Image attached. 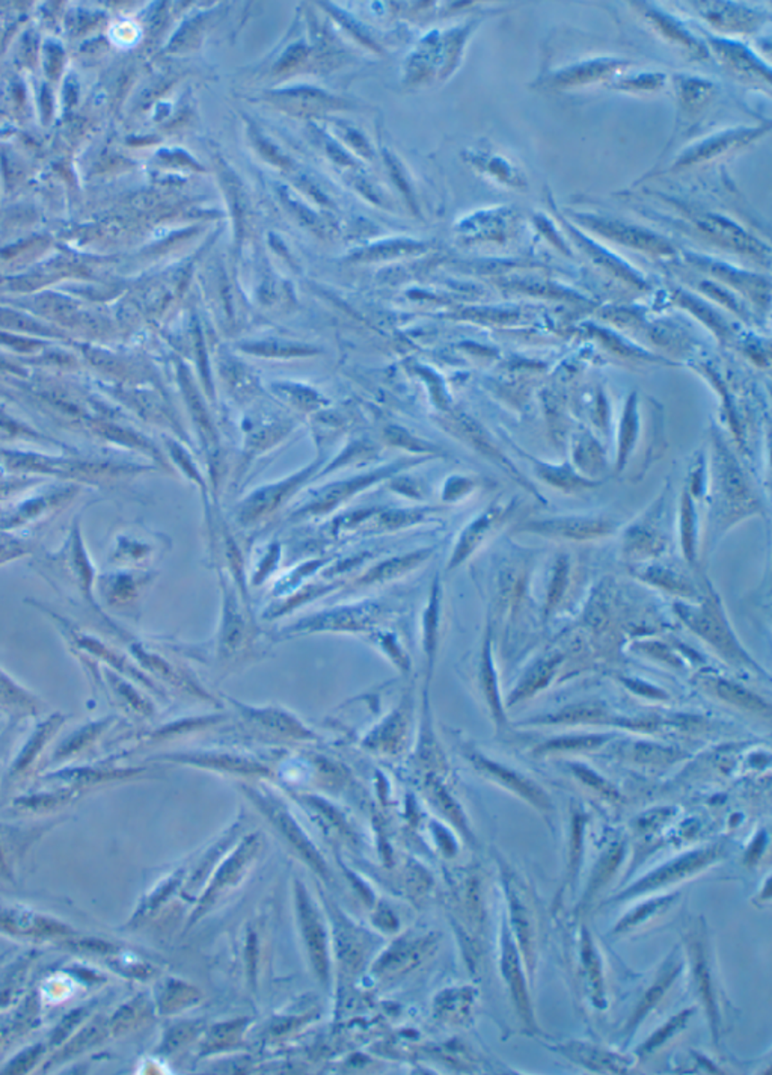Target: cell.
Here are the masks:
<instances>
[{
  "mask_svg": "<svg viewBox=\"0 0 772 1075\" xmlns=\"http://www.w3.org/2000/svg\"><path fill=\"white\" fill-rule=\"evenodd\" d=\"M617 442L616 471L642 479L665 449L662 407L649 396L632 391L623 405Z\"/></svg>",
  "mask_w": 772,
  "mask_h": 1075,
  "instance_id": "obj_1",
  "label": "cell"
},
{
  "mask_svg": "<svg viewBox=\"0 0 772 1075\" xmlns=\"http://www.w3.org/2000/svg\"><path fill=\"white\" fill-rule=\"evenodd\" d=\"M712 451L714 453L709 462L711 471L707 476L712 478L721 512L725 514L729 524H733L741 518L759 511L758 498L754 496L744 470L741 469L735 455L716 431L714 433Z\"/></svg>",
  "mask_w": 772,
  "mask_h": 1075,
  "instance_id": "obj_2",
  "label": "cell"
},
{
  "mask_svg": "<svg viewBox=\"0 0 772 1075\" xmlns=\"http://www.w3.org/2000/svg\"><path fill=\"white\" fill-rule=\"evenodd\" d=\"M674 609L678 612L679 616L685 621V624L688 625L689 630H693L694 633L700 636L705 642L714 647L716 653H720L723 658H725V660L740 665V667L745 665V667H753L759 669L758 665L741 647L738 639L732 632L731 625L727 624L720 601L716 596L706 598L703 601L702 606L676 605Z\"/></svg>",
  "mask_w": 772,
  "mask_h": 1075,
  "instance_id": "obj_3",
  "label": "cell"
},
{
  "mask_svg": "<svg viewBox=\"0 0 772 1075\" xmlns=\"http://www.w3.org/2000/svg\"><path fill=\"white\" fill-rule=\"evenodd\" d=\"M669 488H665L653 506L637 523L631 524L623 538V554L635 564L655 559L667 549V536L662 531Z\"/></svg>",
  "mask_w": 772,
  "mask_h": 1075,
  "instance_id": "obj_4",
  "label": "cell"
},
{
  "mask_svg": "<svg viewBox=\"0 0 772 1075\" xmlns=\"http://www.w3.org/2000/svg\"><path fill=\"white\" fill-rule=\"evenodd\" d=\"M616 531V523L605 517H585V515H569V517L543 518V520H529L520 524L516 532L543 536L549 540L591 541L609 536Z\"/></svg>",
  "mask_w": 772,
  "mask_h": 1075,
  "instance_id": "obj_5",
  "label": "cell"
},
{
  "mask_svg": "<svg viewBox=\"0 0 772 1075\" xmlns=\"http://www.w3.org/2000/svg\"><path fill=\"white\" fill-rule=\"evenodd\" d=\"M718 849L697 850L693 854L684 855L680 858L676 859L673 863L661 867L653 873L649 874L647 878L643 879L640 882L635 883L634 887L629 888L627 891L623 892L618 899H626V897L635 896L638 892L651 891L656 888L662 887V885H669L674 881H680V879L687 878L688 874H693L697 870L706 867L709 863L715 861L718 858Z\"/></svg>",
  "mask_w": 772,
  "mask_h": 1075,
  "instance_id": "obj_6",
  "label": "cell"
},
{
  "mask_svg": "<svg viewBox=\"0 0 772 1075\" xmlns=\"http://www.w3.org/2000/svg\"><path fill=\"white\" fill-rule=\"evenodd\" d=\"M515 505V500H507L504 503H493L487 507L486 511L483 512L482 515L464 532L462 540L454 551L451 564H460L464 559L468 558L469 554L473 553L474 550L477 549L478 545L491 535L495 527L501 526L502 523L510 517Z\"/></svg>",
  "mask_w": 772,
  "mask_h": 1075,
  "instance_id": "obj_7",
  "label": "cell"
},
{
  "mask_svg": "<svg viewBox=\"0 0 772 1075\" xmlns=\"http://www.w3.org/2000/svg\"><path fill=\"white\" fill-rule=\"evenodd\" d=\"M511 447L518 451L519 455L524 456L525 460L528 461L529 464L533 465L534 473L538 479L551 485L554 488L564 491V493H578V491H587V489L599 488L600 485L604 484L602 479H589L585 476L580 475L576 471L575 467L571 464L554 465L545 461L537 460L534 456L528 455L527 452L522 451L516 444H511Z\"/></svg>",
  "mask_w": 772,
  "mask_h": 1075,
  "instance_id": "obj_8",
  "label": "cell"
},
{
  "mask_svg": "<svg viewBox=\"0 0 772 1075\" xmlns=\"http://www.w3.org/2000/svg\"><path fill=\"white\" fill-rule=\"evenodd\" d=\"M474 765L477 766L478 769L484 772L486 775L495 778L496 783L504 785L507 789L513 790L515 793L519 794L525 801H528L531 805L542 810V811H548L551 810V801H549L548 794L545 793L540 787L527 780L524 776L516 774L513 770L507 769L504 766L498 765L495 761L487 760L483 756L475 754L474 756Z\"/></svg>",
  "mask_w": 772,
  "mask_h": 1075,
  "instance_id": "obj_9",
  "label": "cell"
},
{
  "mask_svg": "<svg viewBox=\"0 0 772 1075\" xmlns=\"http://www.w3.org/2000/svg\"><path fill=\"white\" fill-rule=\"evenodd\" d=\"M705 683L714 696L725 704L733 705V707L745 710L750 713L769 716L771 709L767 701L762 700L760 696L756 695L749 689H745L744 685H738L735 681L725 680L721 676H712V678L705 680Z\"/></svg>",
  "mask_w": 772,
  "mask_h": 1075,
  "instance_id": "obj_10",
  "label": "cell"
},
{
  "mask_svg": "<svg viewBox=\"0 0 772 1075\" xmlns=\"http://www.w3.org/2000/svg\"><path fill=\"white\" fill-rule=\"evenodd\" d=\"M502 972L510 985V991L515 999L518 1010L520 1012V1017L524 1018L525 1023L533 1024L528 994L525 988L524 976L520 972L519 954H518V950H516V945L511 941L509 932L502 936Z\"/></svg>",
  "mask_w": 772,
  "mask_h": 1075,
  "instance_id": "obj_11",
  "label": "cell"
},
{
  "mask_svg": "<svg viewBox=\"0 0 772 1075\" xmlns=\"http://www.w3.org/2000/svg\"><path fill=\"white\" fill-rule=\"evenodd\" d=\"M573 467L589 479H600L605 469V451L589 431L578 434L573 447Z\"/></svg>",
  "mask_w": 772,
  "mask_h": 1075,
  "instance_id": "obj_12",
  "label": "cell"
},
{
  "mask_svg": "<svg viewBox=\"0 0 772 1075\" xmlns=\"http://www.w3.org/2000/svg\"><path fill=\"white\" fill-rule=\"evenodd\" d=\"M591 226L595 230L620 240L623 244L634 246V248L644 249L651 253H669L670 251L669 246L655 236L637 230V228H632V227L623 226L617 222L595 221V219L591 221Z\"/></svg>",
  "mask_w": 772,
  "mask_h": 1075,
  "instance_id": "obj_13",
  "label": "cell"
},
{
  "mask_svg": "<svg viewBox=\"0 0 772 1075\" xmlns=\"http://www.w3.org/2000/svg\"><path fill=\"white\" fill-rule=\"evenodd\" d=\"M697 514L694 497L688 488H685L680 497V545L685 560L691 565L697 564Z\"/></svg>",
  "mask_w": 772,
  "mask_h": 1075,
  "instance_id": "obj_14",
  "label": "cell"
},
{
  "mask_svg": "<svg viewBox=\"0 0 772 1075\" xmlns=\"http://www.w3.org/2000/svg\"><path fill=\"white\" fill-rule=\"evenodd\" d=\"M563 1052L590 1070L609 1071V1072H625L627 1070L626 1062L622 1057L590 1047V1045H584V1044H575V1045L571 1044V1045H566Z\"/></svg>",
  "mask_w": 772,
  "mask_h": 1075,
  "instance_id": "obj_15",
  "label": "cell"
},
{
  "mask_svg": "<svg viewBox=\"0 0 772 1075\" xmlns=\"http://www.w3.org/2000/svg\"><path fill=\"white\" fill-rule=\"evenodd\" d=\"M637 573L638 578H642L644 582L662 587V589L671 592L674 596H689V598L697 596L696 587L682 574L676 573L673 569L652 565V567L638 569Z\"/></svg>",
  "mask_w": 772,
  "mask_h": 1075,
  "instance_id": "obj_16",
  "label": "cell"
},
{
  "mask_svg": "<svg viewBox=\"0 0 772 1075\" xmlns=\"http://www.w3.org/2000/svg\"><path fill=\"white\" fill-rule=\"evenodd\" d=\"M482 685L483 691L486 694L487 704L491 707L493 718L496 719V722L498 723L504 722L506 716H504L501 695H500V689H498L495 665H493V658H492L491 636H487L486 643H484V651H483Z\"/></svg>",
  "mask_w": 772,
  "mask_h": 1075,
  "instance_id": "obj_17",
  "label": "cell"
},
{
  "mask_svg": "<svg viewBox=\"0 0 772 1075\" xmlns=\"http://www.w3.org/2000/svg\"><path fill=\"white\" fill-rule=\"evenodd\" d=\"M700 226L706 228L709 233L720 237L724 244L731 245L735 249L744 251L749 254H760L762 255V246L745 235L744 231H741L738 227L727 224L723 219H715V218H709L707 221H703Z\"/></svg>",
  "mask_w": 772,
  "mask_h": 1075,
  "instance_id": "obj_18",
  "label": "cell"
},
{
  "mask_svg": "<svg viewBox=\"0 0 772 1075\" xmlns=\"http://www.w3.org/2000/svg\"><path fill=\"white\" fill-rule=\"evenodd\" d=\"M680 970H682V965H680V963H674V961H670V963L665 965L664 970H662V972L660 974V977L656 979L655 985L652 986L651 990L646 992V996H644L642 1003H640V1006H638L637 1012H635L634 1018H632V1027H634V1026H637V1024L640 1023L644 1017H646L647 1012H649L651 1009H653V1008L660 1003L661 999L664 997L665 992H667V990H669L670 986H671L674 979L679 976Z\"/></svg>",
  "mask_w": 772,
  "mask_h": 1075,
  "instance_id": "obj_19",
  "label": "cell"
},
{
  "mask_svg": "<svg viewBox=\"0 0 772 1075\" xmlns=\"http://www.w3.org/2000/svg\"><path fill=\"white\" fill-rule=\"evenodd\" d=\"M558 663H560V658H555V656H554V658H546V660H542V662H538L537 665L531 669V672H529L528 676H525L524 681H522V685L516 689L515 694H513V696H511L510 703H516V701L528 698V696L533 695L534 692H537L538 689H542L543 685H546V683L551 680V676H553L554 671H555V667H557Z\"/></svg>",
  "mask_w": 772,
  "mask_h": 1075,
  "instance_id": "obj_20",
  "label": "cell"
},
{
  "mask_svg": "<svg viewBox=\"0 0 772 1075\" xmlns=\"http://www.w3.org/2000/svg\"><path fill=\"white\" fill-rule=\"evenodd\" d=\"M694 972H696V981H697L698 990L702 992L703 1000H705V1005L707 1008V1014H709L712 1026H714V1032L716 1035L718 1015H716L715 1001H714V994H712L711 974H709L705 952H703V947L700 944L694 945Z\"/></svg>",
  "mask_w": 772,
  "mask_h": 1075,
  "instance_id": "obj_21",
  "label": "cell"
},
{
  "mask_svg": "<svg viewBox=\"0 0 772 1075\" xmlns=\"http://www.w3.org/2000/svg\"><path fill=\"white\" fill-rule=\"evenodd\" d=\"M507 890H509V899H510L511 918L515 923L516 932L519 936L525 958L528 959L529 963V959H531V921L528 918V911L524 903L520 901V897L518 896L515 888L509 885Z\"/></svg>",
  "mask_w": 772,
  "mask_h": 1075,
  "instance_id": "obj_22",
  "label": "cell"
},
{
  "mask_svg": "<svg viewBox=\"0 0 772 1075\" xmlns=\"http://www.w3.org/2000/svg\"><path fill=\"white\" fill-rule=\"evenodd\" d=\"M609 736H581V738H564L551 740L538 748L537 752L553 751H578V749H593L608 740Z\"/></svg>",
  "mask_w": 772,
  "mask_h": 1075,
  "instance_id": "obj_23",
  "label": "cell"
},
{
  "mask_svg": "<svg viewBox=\"0 0 772 1075\" xmlns=\"http://www.w3.org/2000/svg\"><path fill=\"white\" fill-rule=\"evenodd\" d=\"M582 959H584L585 970L589 972L590 983L593 986V992H595L596 1000L602 999V974H600V963L596 954L593 943L590 939L587 930H584V936H582Z\"/></svg>",
  "mask_w": 772,
  "mask_h": 1075,
  "instance_id": "obj_24",
  "label": "cell"
},
{
  "mask_svg": "<svg viewBox=\"0 0 772 1075\" xmlns=\"http://www.w3.org/2000/svg\"><path fill=\"white\" fill-rule=\"evenodd\" d=\"M59 722H61L59 719L53 718L50 719L49 722L41 725V728L38 730L37 734L31 739V742H29L28 747L24 748L23 754L20 756L19 761H17V766H15V769H24V767H26V766L32 761L33 756H35V754L41 749L44 742H46V740H48V739L50 738L53 733H55V730H57Z\"/></svg>",
  "mask_w": 772,
  "mask_h": 1075,
  "instance_id": "obj_25",
  "label": "cell"
},
{
  "mask_svg": "<svg viewBox=\"0 0 772 1075\" xmlns=\"http://www.w3.org/2000/svg\"><path fill=\"white\" fill-rule=\"evenodd\" d=\"M0 703L10 707H35L33 698L0 672Z\"/></svg>",
  "mask_w": 772,
  "mask_h": 1075,
  "instance_id": "obj_26",
  "label": "cell"
},
{
  "mask_svg": "<svg viewBox=\"0 0 772 1075\" xmlns=\"http://www.w3.org/2000/svg\"><path fill=\"white\" fill-rule=\"evenodd\" d=\"M674 897H665V899H656V900L649 901L642 908H638L637 911L632 912L631 916L623 918L617 926V932L622 930L631 929L634 926L640 925L642 921L646 920L649 917L653 916L655 912L662 911L669 907L670 903L673 901Z\"/></svg>",
  "mask_w": 772,
  "mask_h": 1075,
  "instance_id": "obj_27",
  "label": "cell"
},
{
  "mask_svg": "<svg viewBox=\"0 0 772 1075\" xmlns=\"http://www.w3.org/2000/svg\"><path fill=\"white\" fill-rule=\"evenodd\" d=\"M691 1014H693V1010H685V1012H682V1014H679L678 1017H674V1018L670 1019L669 1023L665 1024L664 1027L661 1028V1030H658V1032H656V1034L653 1035V1036H652V1038L649 1039L646 1044H644L643 1052H652V1050H655L656 1047L662 1045L667 1039L671 1038V1036H673L678 1030H680V1028L684 1027L685 1023L688 1021L689 1015Z\"/></svg>",
  "mask_w": 772,
  "mask_h": 1075,
  "instance_id": "obj_28",
  "label": "cell"
},
{
  "mask_svg": "<svg viewBox=\"0 0 772 1075\" xmlns=\"http://www.w3.org/2000/svg\"><path fill=\"white\" fill-rule=\"evenodd\" d=\"M573 772L575 775L580 778L582 783L595 789L598 793L604 794L605 798L617 799V790L614 789L613 785L608 784L604 778L596 775L593 770L585 769L584 766H573Z\"/></svg>",
  "mask_w": 772,
  "mask_h": 1075,
  "instance_id": "obj_29",
  "label": "cell"
},
{
  "mask_svg": "<svg viewBox=\"0 0 772 1075\" xmlns=\"http://www.w3.org/2000/svg\"><path fill=\"white\" fill-rule=\"evenodd\" d=\"M567 562H569V560H567L566 556H562V558L558 559L557 560V567H555V573H554L553 583H551V587H549L548 609H551V607H554L555 605H557L558 600L562 598L563 592H564V587H566L567 582V574H569V564H567Z\"/></svg>",
  "mask_w": 772,
  "mask_h": 1075,
  "instance_id": "obj_30",
  "label": "cell"
},
{
  "mask_svg": "<svg viewBox=\"0 0 772 1075\" xmlns=\"http://www.w3.org/2000/svg\"><path fill=\"white\" fill-rule=\"evenodd\" d=\"M622 847H614L613 850H609V854L607 855V858H605L604 863L599 865V869H598V872H596V878L593 879V882L590 883V891H596V890H599L600 885H602L607 879L611 878L614 869H616V867L618 865V861L622 859Z\"/></svg>",
  "mask_w": 772,
  "mask_h": 1075,
  "instance_id": "obj_31",
  "label": "cell"
},
{
  "mask_svg": "<svg viewBox=\"0 0 772 1075\" xmlns=\"http://www.w3.org/2000/svg\"><path fill=\"white\" fill-rule=\"evenodd\" d=\"M40 1052H41V1048L33 1047L29 1048V1050H26L24 1053H22V1054H20V1056L17 1057V1059H15V1061L13 1062L10 1066H8V1072H14V1074L26 1072L29 1068H32L33 1063H35V1061H37Z\"/></svg>",
  "mask_w": 772,
  "mask_h": 1075,
  "instance_id": "obj_32",
  "label": "cell"
},
{
  "mask_svg": "<svg viewBox=\"0 0 772 1075\" xmlns=\"http://www.w3.org/2000/svg\"><path fill=\"white\" fill-rule=\"evenodd\" d=\"M99 728L100 725H93V727H88L84 728V730H82V733L77 734L75 738H71L70 742L67 743L66 747L62 748V754H70L71 751H75V749H77V748L82 747L84 742L91 740V739L94 738L95 734H97V731H99Z\"/></svg>",
  "mask_w": 772,
  "mask_h": 1075,
  "instance_id": "obj_33",
  "label": "cell"
},
{
  "mask_svg": "<svg viewBox=\"0 0 772 1075\" xmlns=\"http://www.w3.org/2000/svg\"><path fill=\"white\" fill-rule=\"evenodd\" d=\"M0 864H2V854H0Z\"/></svg>",
  "mask_w": 772,
  "mask_h": 1075,
  "instance_id": "obj_34",
  "label": "cell"
}]
</instances>
